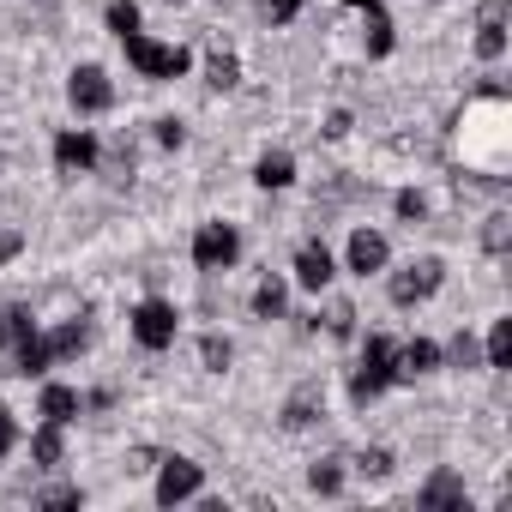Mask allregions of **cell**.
<instances>
[{"label": "cell", "instance_id": "cell-9", "mask_svg": "<svg viewBox=\"0 0 512 512\" xmlns=\"http://www.w3.org/2000/svg\"><path fill=\"white\" fill-rule=\"evenodd\" d=\"M296 284H302V290H326V284H332V253H326L320 241H308V247L296 253Z\"/></svg>", "mask_w": 512, "mask_h": 512}, {"label": "cell", "instance_id": "cell-24", "mask_svg": "<svg viewBox=\"0 0 512 512\" xmlns=\"http://www.w3.org/2000/svg\"><path fill=\"white\" fill-rule=\"evenodd\" d=\"M308 488H314V494H338V488H344V470L326 458V464H314V470H308Z\"/></svg>", "mask_w": 512, "mask_h": 512}, {"label": "cell", "instance_id": "cell-2", "mask_svg": "<svg viewBox=\"0 0 512 512\" xmlns=\"http://www.w3.org/2000/svg\"><path fill=\"white\" fill-rule=\"evenodd\" d=\"M121 49L133 61V73H145V79H181L187 73V49L181 43H151L145 31H133V37H121Z\"/></svg>", "mask_w": 512, "mask_h": 512}, {"label": "cell", "instance_id": "cell-3", "mask_svg": "<svg viewBox=\"0 0 512 512\" xmlns=\"http://www.w3.org/2000/svg\"><path fill=\"white\" fill-rule=\"evenodd\" d=\"M235 253H241V235L229 223H199V235H193V266L199 272H229Z\"/></svg>", "mask_w": 512, "mask_h": 512}, {"label": "cell", "instance_id": "cell-32", "mask_svg": "<svg viewBox=\"0 0 512 512\" xmlns=\"http://www.w3.org/2000/svg\"><path fill=\"white\" fill-rule=\"evenodd\" d=\"M13 446H19V422H13V416H7V410H0V458H7V452H13Z\"/></svg>", "mask_w": 512, "mask_h": 512}, {"label": "cell", "instance_id": "cell-14", "mask_svg": "<svg viewBox=\"0 0 512 512\" xmlns=\"http://www.w3.org/2000/svg\"><path fill=\"white\" fill-rule=\"evenodd\" d=\"M43 416L67 428V422L79 416V392H73V386H43Z\"/></svg>", "mask_w": 512, "mask_h": 512}, {"label": "cell", "instance_id": "cell-5", "mask_svg": "<svg viewBox=\"0 0 512 512\" xmlns=\"http://www.w3.org/2000/svg\"><path fill=\"white\" fill-rule=\"evenodd\" d=\"M67 97H73V109H79V115H103V109L115 103V85H109V73H103V67H79V73L67 79Z\"/></svg>", "mask_w": 512, "mask_h": 512}, {"label": "cell", "instance_id": "cell-12", "mask_svg": "<svg viewBox=\"0 0 512 512\" xmlns=\"http://www.w3.org/2000/svg\"><path fill=\"white\" fill-rule=\"evenodd\" d=\"M440 368V350L428 344V338H410L404 350H398V380H422V374H434Z\"/></svg>", "mask_w": 512, "mask_h": 512}, {"label": "cell", "instance_id": "cell-8", "mask_svg": "<svg viewBox=\"0 0 512 512\" xmlns=\"http://www.w3.org/2000/svg\"><path fill=\"white\" fill-rule=\"evenodd\" d=\"M350 13L368 25V55H374V61H380V55H392V19H386L380 0H350Z\"/></svg>", "mask_w": 512, "mask_h": 512}, {"label": "cell", "instance_id": "cell-34", "mask_svg": "<svg viewBox=\"0 0 512 512\" xmlns=\"http://www.w3.org/2000/svg\"><path fill=\"white\" fill-rule=\"evenodd\" d=\"M506 247V217H488V253H500Z\"/></svg>", "mask_w": 512, "mask_h": 512}, {"label": "cell", "instance_id": "cell-27", "mask_svg": "<svg viewBox=\"0 0 512 512\" xmlns=\"http://www.w3.org/2000/svg\"><path fill=\"white\" fill-rule=\"evenodd\" d=\"M260 7H266V19H272V25H290V19L302 13V0H260Z\"/></svg>", "mask_w": 512, "mask_h": 512}, {"label": "cell", "instance_id": "cell-6", "mask_svg": "<svg viewBox=\"0 0 512 512\" xmlns=\"http://www.w3.org/2000/svg\"><path fill=\"white\" fill-rule=\"evenodd\" d=\"M133 338L145 350H169L175 344V308L169 302H139L133 308Z\"/></svg>", "mask_w": 512, "mask_h": 512}, {"label": "cell", "instance_id": "cell-25", "mask_svg": "<svg viewBox=\"0 0 512 512\" xmlns=\"http://www.w3.org/2000/svg\"><path fill=\"white\" fill-rule=\"evenodd\" d=\"M199 356H205V368H211V374H223V368H229V356H235V350H229V338H217V332H211V338H205V344H199Z\"/></svg>", "mask_w": 512, "mask_h": 512}, {"label": "cell", "instance_id": "cell-33", "mask_svg": "<svg viewBox=\"0 0 512 512\" xmlns=\"http://www.w3.org/2000/svg\"><path fill=\"white\" fill-rule=\"evenodd\" d=\"M181 139H187V133H181V121H157V145H169V151H175Z\"/></svg>", "mask_w": 512, "mask_h": 512}, {"label": "cell", "instance_id": "cell-18", "mask_svg": "<svg viewBox=\"0 0 512 512\" xmlns=\"http://www.w3.org/2000/svg\"><path fill=\"white\" fill-rule=\"evenodd\" d=\"M422 506H464V482L452 470H440L428 488H422Z\"/></svg>", "mask_w": 512, "mask_h": 512}, {"label": "cell", "instance_id": "cell-36", "mask_svg": "<svg viewBox=\"0 0 512 512\" xmlns=\"http://www.w3.org/2000/svg\"><path fill=\"white\" fill-rule=\"evenodd\" d=\"M43 506H79V488H49Z\"/></svg>", "mask_w": 512, "mask_h": 512}, {"label": "cell", "instance_id": "cell-26", "mask_svg": "<svg viewBox=\"0 0 512 512\" xmlns=\"http://www.w3.org/2000/svg\"><path fill=\"white\" fill-rule=\"evenodd\" d=\"M235 79H241V67L229 55H211V91H235Z\"/></svg>", "mask_w": 512, "mask_h": 512}, {"label": "cell", "instance_id": "cell-37", "mask_svg": "<svg viewBox=\"0 0 512 512\" xmlns=\"http://www.w3.org/2000/svg\"><path fill=\"white\" fill-rule=\"evenodd\" d=\"M19 247H25L19 235H0V266H7V260H13V253H19Z\"/></svg>", "mask_w": 512, "mask_h": 512}, {"label": "cell", "instance_id": "cell-16", "mask_svg": "<svg viewBox=\"0 0 512 512\" xmlns=\"http://www.w3.org/2000/svg\"><path fill=\"white\" fill-rule=\"evenodd\" d=\"M25 332H37V326H31V314H25L19 302H0V350H13Z\"/></svg>", "mask_w": 512, "mask_h": 512}, {"label": "cell", "instance_id": "cell-20", "mask_svg": "<svg viewBox=\"0 0 512 512\" xmlns=\"http://www.w3.org/2000/svg\"><path fill=\"white\" fill-rule=\"evenodd\" d=\"M488 368H512V320H494V332H488Z\"/></svg>", "mask_w": 512, "mask_h": 512}, {"label": "cell", "instance_id": "cell-15", "mask_svg": "<svg viewBox=\"0 0 512 512\" xmlns=\"http://www.w3.org/2000/svg\"><path fill=\"white\" fill-rule=\"evenodd\" d=\"M253 181H260V187H290V181H296V163H290L284 151H266L260 169H253Z\"/></svg>", "mask_w": 512, "mask_h": 512}, {"label": "cell", "instance_id": "cell-31", "mask_svg": "<svg viewBox=\"0 0 512 512\" xmlns=\"http://www.w3.org/2000/svg\"><path fill=\"white\" fill-rule=\"evenodd\" d=\"M422 211H428V199H422L416 187H404V193H398V217H422Z\"/></svg>", "mask_w": 512, "mask_h": 512}, {"label": "cell", "instance_id": "cell-10", "mask_svg": "<svg viewBox=\"0 0 512 512\" xmlns=\"http://www.w3.org/2000/svg\"><path fill=\"white\" fill-rule=\"evenodd\" d=\"M386 266V235H374V229H356L350 235V272H380Z\"/></svg>", "mask_w": 512, "mask_h": 512}, {"label": "cell", "instance_id": "cell-29", "mask_svg": "<svg viewBox=\"0 0 512 512\" xmlns=\"http://www.w3.org/2000/svg\"><path fill=\"white\" fill-rule=\"evenodd\" d=\"M284 422H290V428H308V422H314V398H290Z\"/></svg>", "mask_w": 512, "mask_h": 512}, {"label": "cell", "instance_id": "cell-13", "mask_svg": "<svg viewBox=\"0 0 512 512\" xmlns=\"http://www.w3.org/2000/svg\"><path fill=\"white\" fill-rule=\"evenodd\" d=\"M13 350H19V374H43V368L55 362V350H49V338H43V332H25Z\"/></svg>", "mask_w": 512, "mask_h": 512}, {"label": "cell", "instance_id": "cell-22", "mask_svg": "<svg viewBox=\"0 0 512 512\" xmlns=\"http://www.w3.org/2000/svg\"><path fill=\"white\" fill-rule=\"evenodd\" d=\"M85 338H91V332H85L79 320H67V326L49 338V350H55V356H79V350H85Z\"/></svg>", "mask_w": 512, "mask_h": 512}, {"label": "cell", "instance_id": "cell-28", "mask_svg": "<svg viewBox=\"0 0 512 512\" xmlns=\"http://www.w3.org/2000/svg\"><path fill=\"white\" fill-rule=\"evenodd\" d=\"M326 326H332V338H350V326H356V308H350V302H338Z\"/></svg>", "mask_w": 512, "mask_h": 512}, {"label": "cell", "instance_id": "cell-19", "mask_svg": "<svg viewBox=\"0 0 512 512\" xmlns=\"http://www.w3.org/2000/svg\"><path fill=\"white\" fill-rule=\"evenodd\" d=\"M61 446H67V440H61V422H43V428L31 434V458H37V464H61Z\"/></svg>", "mask_w": 512, "mask_h": 512}, {"label": "cell", "instance_id": "cell-7", "mask_svg": "<svg viewBox=\"0 0 512 512\" xmlns=\"http://www.w3.org/2000/svg\"><path fill=\"white\" fill-rule=\"evenodd\" d=\"M199 482H205V470H199L193 458H163V470H157V500H163V506L193 500V494H199Z\"/></svg>", "mask_w": 512, "mask_h": 512}, {"label": "cell", "instance_id": "cell-1", "mask_svg": "<svg viewBox=\"0 0 512 512\" xmlns=\"http://www.w3.org/2000/svg\"><path fill=\"white\" fill-rule=\"evenodd\" d=\"M392 380H398V344H392V338H368L362 368L350 374V398H356V404H374Z\"/></svg>", "mask_w": 512, "mask_h": 512}, {"label": "cell", "instance_id": "cell-17", "mask_svg": "<svg viewBox=\"0 0 512 512\" xmlns=\"http://www.w3.org/2000/svg\"><path fill=\"white\" fill-rule=\"evenodd\" d=\"M476 55H482V61H500V55H506V25H500V7L482 19V31H476Z\"/></svg>", "mask_w": 512, "mask_h": 512}, {"label": "cell", "instance_id": "cell-4", "mask_svg": "<svg viewBox=\"0 0 512 512\" xmlns=\"http://www.w3.org/2000/svg\"><path fill=\"white\" fill-rule=\"evenodd\" d=\"M440 278H446L440 260H410V266L392 278V302H398V308H416V302H428V296L440 290Z\"/></svg>", "mask_w": 512, "mask_h": 512}, {"label": "cell", "instance_id": "cell-30", "mask_svg": "<svg viewBox=\"0 0 512 512\" xmlns=\"http://www.w3.org/2000/svg\"><path fill=\"white\" fill-rule=\"evenodd\" d=\"M356 464H362V476H386V470H392V452H380V446H374V452H362Z\"/></svg>", "mask_w": 512, "mask_h": 512}, {"label": "cell", "instance_id": "cell-21", "mask_svg": "<svg viewBox=\"0 0 512 512\" xmlns=\"http://www.w3.org/2000/svg\"><path fill=\"white\" fill-rule=\"evenodd\" d=\"M253 314H260V320H278L284 314V284L278 278H266L260 290H253Z\"/></svg>", "mask_w": 512, "mask_h": 512}, {"label": "cell", "instance_id": "cell-11", "mask_svg": "<svg viewBox=\"0 0 512 512\" xmlns=\"http://www.w3.org/2000/svg\"><path fill=\"white\" fill-rule=\"evenodd\" d=\"M55 163H61L67 175H73V169H91V163H97V139H91V133H79V127H73V133H61V139H55Z\"/></svg>", "mask_w": 512, "mask_h": 512}, {"label": "cell", "instance_id": "cell-23", "mask_svg": "<svg viewBox=\"0 0 512 512\" xmlns=\"http://www.w3.org/2000/svg\"><path fill=\"white\" fill-rule=\"evenodd\" d=\"M109 31L115 37H133L139 31V0H115V7H109Z\"/></svg>", "mask_w": 512, "mask_h": 512}, {"label": "cell", "instance_id": "cell-35", "mask_svg": "<svg viewBox=\"0 0 512 512\" xmlns=\"http://www.w3.org/2000/svg\"><path fill=\"white\" fill-rule=\"evenodd\" d=\"M452 356H458V362L470 368V362H476V338H470V332H458V344H452Z\"/></svg>", "mask_w": 512, "mask_h": 512}]
</instances>
